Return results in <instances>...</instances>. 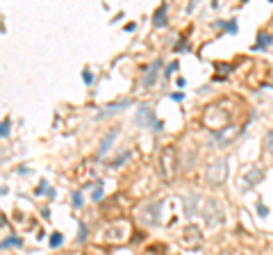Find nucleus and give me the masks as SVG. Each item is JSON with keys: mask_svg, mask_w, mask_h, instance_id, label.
<instances>
[{"mask_svg": "<svg viewBox=\"0 0 273 255\" xmlns=\"http://www.w3.org/2000/svg\"><path fill=\"white\" fill-rule=\"evenodd\" d=\"M82 78H84V82H87V84L94 82V75H91V71H84V73H82Z\"/></svg>", "mask_w": 273, "mask_h": 255, "instance_id": "22", "label": "nucleus"}, {"mask_svg": "<svg viewBox=\"0 0 273 255\" xmlns=\"http://www.w3.org/2000/svg\"><path fill=\"white\" fill-rule=\"evenodd\" d=\"M166 9H169V5L162 2L160 9L153 14V25H155V28H164V25H166Z\"/></svg>", "mask_w": 273, "mask_h": 255, "instance_id": "10", "label": "nucleus"}, {"mask_svg": "<svg viewBox=\"0 0 273 255\" xmlns=\"http://www.w3.org/2000/svg\"><path fill=\"white\" fill-rule=\"evenodd\" d=\"M177 171V153L173 146H164L162 153H160V159H157V173L162 180H173V175Z\"/></svg>", "mask_w": 273, "mask_h": 255, "instance_id": "1", "label": "nucleus"}, {"mask_svg": "<svg viewBox=\"0 0 273 255\" xmlns=\"http://www.w3.org/2000/svg\"><path fill=\"white\" fill-rule=\"evenodd\" d=\"M9 128H12V121L9 119L0 121V137H9Z\"/></svg>", "mask_w": 273, "mask_h": 255, "instance_id": "17", "label": "nucleus"}, {"mask_svg": "<svg viewBox=\"0 0 273 255\" xmlns=\"http://www.w3.org/2000/svg\"><path fill=\"white\" fill-rule=\"evenodd\" d=\"M62 244H64V237H62V233H52L50 239H48V246H50V248H59Z\"/></svg>", "mask_w": 273, "mask_h": 255, "instance_id": "16", "label": "nucleus"}, {"mask_svg": "<svg viewBox=\"0 0 273 255\" xmlns=\"http://www.w3.org/2000/svg\"><path fill=\"white\" fill-rule=\"evenodd\" d=\"M130 107V100H118V103H112V105H107V107H103L100 110V114H98V119H105V116H112V114H116V112H121V110H128Z\"/></svg>", "mask_w": 273, "mask_h": 255, "instance_id": "8", "label": "nucleus"}, {"mask_svg": "<svg viewBox=\"0 0 273 255\" xmlns=\"http://www.w3.org/2000/svg\"><path fill=\"white\" fill-rule=\"evenodd\" d=\"M134 123H137L139 128H148V130H153V132H162L164 130L162 121H157V116H155V112L150 110V105H139L137 107Z\"/></svg>", "mask_w": 273, "mask_h": 255, "instance_id": "2", "label": "nucleus"}, {"mask_svg": "<svg viewBox=\"0 0 273 255\" xmlns=\"http://www.w3.org/2000/svg\"><path fill=\"white\" fill-rule=\"evenodd\" d=\"M14 246H23V239L16 237V235H9L7 239L0 241V248H14Z\"/></svg>", "mask_w": 273, "mask_h": 255, "instance_id": "12", "label": "nucleus"}, {"mask_svg": "<svg viewBox=\"0 0 273 255\" xmlns=\"http://www.w3.org/2000/svg\"><path fill=\"white\" fill-rule=\"evenodd\" d=\"M225 178H228V158H219L216 162L207 166V182L209 185L219 187L225 182Z\"/></svg>", "mask_w": 273, "mask_h": 255, "instance_id": "3", "label": "nucleus"}, {"mask_svg": "<svg viewBox=\"0 0 273 255\" xmlns=\"http://www.w3.org/2000/svg\"><path fill=\"white\" fill-rule=\"evenodd\" d=\"M196 201H198V194L187 196V203H185V214H187L189 219L198 214V205H196Z\"/></svg>", "mask_w": 273, "mask_h": 255, "instance_id": "11", "label": "nucleus"}, {"mask_svg": "<svg viewBox=\"0 0 273 255\" xmlns=\"http://www.w3.org/2000/svg\"><path fill=\"white\" fill-rule=\"evenodd\" d=\"M214 25H216V28H223V30L230 32V34H237V30H239L235 21H228V23H225V21H216Z\"/></svg>", "mask_w": 273, "mask_h": 255, "instance_id": "14", "label": "nucleus"}, {"mask_svg": "<svg viewBox=\"0 0 273 255\" xmlns=\"http://www.w3.org/2000/svg\"><path fill=\"white\" fill-rule=\"evenodd\" d=\"M185 98V94L182 91H176V94H171V100H182Z\"/></svg>", "mask_w": 273, "mask_h": 255, "instance_id": "23", "label": "nucleus"}, {"mask_svg": "<svg viewBox=\"0 0 273 255\" xmlns=\"http://www.w3.org/2000/svg\"><path fill=\"white\" fill-rule=\"evenodd\" d=\"M259 41L255 46H253V48H255V50H262V48H266V46H271L273 44V34H259Z\"/></svg>", "mask_w": 273, "mask_h": 255, "instance_id": "13", "label": "nucleus"}, {"mask_svg": "<svg viewBox=\"0 0 273 255\" xmlns=\"http://www.w3.org/2000/svg\"><path fill=\"white\" fill-rule=\"evenodd\" d=\"M128 159H130V150H126V153H121V155H118L116 159H112V169H118V166H123L128 162Z\"/></svg>", "mask_w": 273, "mask_h": 255, "instance_id": "15", "label": "nucleus"}, {"mask_svg": "<svg viewBox=\"0 0 273 255\" xmlns=\"http://www.w3.org/2000/svg\"><path fill=\"white\" fill-rule=\"evenodd\" d=\"M71 198H73V207H75V210H80V207H82V194H80V191H73V196H71Z\"/></svg>", "mask_w": 273, "mask_h": 255, "instance_id": "20", "label": "nucleus"}, {"mask_svg": "<svg viewBox=\"0 0 273 255\" xmlns=\"http://www.w3.org/2000/svg\"><path fill=\"white\" fill-rule=\"evenodd\" d=\"M160 212H162V203L160 201L146 205V207H144V219H146V223H150V225L160 223Z\"/></svg>", "mask_w": 273, "mask_h": 255, "instance_id": "5", "label": "nucleus"}, {"mask_svg": "<svg viewBox=\"0 0 273 255\" xmlns=\"http://www.w3.org/2000/svg\"><path fill=\"white\" fill-rule=\"evenodd\" d=\"M87 239V223H84V221H80V230H78V241H84Z\"/></svg>", "mask_w": 273, "mask_h": 255, "instance_id": "19", "label": "nucleus"}, {"mask_svg": "<svg viewBox=\"0 0 273 255\" xmlns=\"http://www.w3.org/2000/svg\"><path fill=\"white\" fill-rule=\"evenodd\" d=\"M94 201H100L103 198V182H96V187H94V194H91Z\"/></svg>", "mask_w": 273, "mask_h": 255, "instance_id": "18", "label": "nucleus"}, {"mask_svg": "<svg viewBox=\"0 0 273 255\" xmlns=\"http://www.w3.org/2000/svg\"><path fill=\"white\" fill-rule=\"evenodd\" d=\"M116 135H118V128H112L110 132L103 137V142H100V148H98V158H105V155H107V150H110L112 142L116 139Z\"/></svg>", "mask_w": 273, "mask_h": 255, "instance_id": "9", "label": "nucleus"}, {"mask_svg": "<svg viewBox=\"0 0 273 255\" xmlns=\"http://www.w3.org/2000/svg\"><path fill=\"white\" fill-rule=\"evenodd\" d=\"M257 214H259V217H266V214H269V210H266L264 205H257Z\"/></svg>", "mask_w": 273, "mask_h": 255, "instance_id": "24", "label": "nucleus"}, {"mask_svg": "<svg viewBox=\"0 0 273 255\" xmlns=\"http://www.w3.org/2000/svg\"><path fill=\"white\" fill-rule=\"evenodd\" d=\"M160 66H162V60H155L153 64H148L146 73H144V78H141V84H144V87H153V82L157 80V71H160Z\"/></svg>", "mask_w": 273, "mask_h": 255, "instance_id": "6", "label": "nucleus"}, {"mask_svg": "<svg viewBox=\"0 0 273 255\" xmlns=\"http://www.w3.org/2000/svg\"><path fill=\"white\" fill-rule=\"evenodd\" d=\"M262 178H264V171H262V169H259V166H251V171L246 173L244 175V189H251V187H255V185H257L259 180H262Z\"/></svg>", "mask_w": 273, "mask_h": 255, "instance_id": "7", "label": "nucleus"}, {"mask_svg": "<svg viewBox=\"0 0 273 255\" xmlns=\"http://www.w3.org/2000/svg\"><path fill=\"white\" fill-rule=\"evenodd\" d=\"M176 68H177V62H173V64H169V68L164 71V78H171V73H173Z\"/></svg>", "mask_w": 273, "mask_h": 255, "instance_id": "21", "label": "nucleus"}, {"mask_svg": "<svg viewBox=\"0 0 273 255\" xmlns=\"http://www.w3.org/2000/svg\"><path fill=\"white\" fill-rule=\"evenodd\" d=\"M203 217L209 225H221L223 223V207L221 203L214 201V198H209L205 201V210H203Z\"/></svg>", "mask_w": 273, "mask_h": 255, "instance_id": "4", "label": "nucleus"}]
</instances>
